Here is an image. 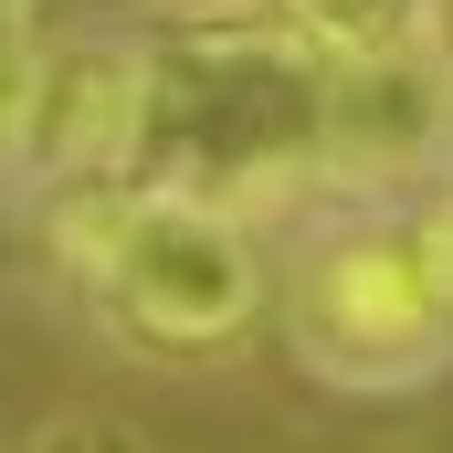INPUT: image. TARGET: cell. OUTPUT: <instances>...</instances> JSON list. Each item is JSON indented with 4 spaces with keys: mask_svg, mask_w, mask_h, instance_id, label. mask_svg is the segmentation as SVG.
Masks as SVG:
<instances>
[{
    "mask_svg": "<svg viewBox=\"0 0 453 453\" xmlns=\"http://www.w3.org/2000/svg\"><path fill=\"white\" fill-rule=\"evenodd\" d=\"M274 21L317 53V64H380L401 42H422L433 0H274Z\"/></svg>",
    "mask_w": 453,
    "mask_h": 453,
    "instance_id": "obj_6",
    "label": "cell"
},
{
    "mask_svg": "<svg viewBox=\"0 0 453 453\" xmlns=\"http://www.w3.org/2000/svg\"><path fill=\"white\" fill-rule=\"evenodd\" d=\"M443 158H453V64L433 42L327 74V190H401Z\"/></svg>",
    "mask_w": 453,
    "mask_h": 453,
    "instance_id": "obj_4",
    "label": "cell"
},
{
    "mask_svg": "<svg viewBox=\"0 0 453 453\" xmlns=\"http://www.w3.org/2000/svg\"><path fill=\"white\" fill-rule=\"evenodd\" d=\"M148 85H158V42H148V32H85V42H53V85H42V127H32V169H42L53 190L137 180V148H148Z\"/></svg>",
    "mask_w": 453,
    "mask_h": 453,
    "instance_id": "obj_5",
    "label": "cell"
},
{
    "mask_svg": "<svg viewBox=\"0 0 453 453\" xmlns=\"http://www.w3.org/2000/svg\"><path fill=\"white\" fill-rule=\"evenodd\" d=\"M53 264L96 296L106 338L127 358H169V369H211L274 317V274L242 211L106 180V190H53Z\"/></svg>",
    "mask_w": 453,
    "mask_h": 453,
    "instance_id": "obj_1",
    "label": "cell"
},
{
    "mask_svg": "<svg viewBox=\"0 0 453 453\" xmlns=\"http://www.w3.org/2000/svg\"><path fill=\"white\" fill-rule=\"evenodd\" d=\"M327 74L285 21H201L158 42L148 85V148L137 180L211 201V211H264L306 180H327Z\"/></svg>",
    "mask_w": 453,
    "mask_h": 453,
    "instance_id": "obj_2",
    "label": "cell"
},
{
    "mask_svg": "<svg viewBox=\"0 0 453 453\" xmlns=\"http://www.w3.org/2000/svg\"><path fill=\"white\" fill-rule=\"evenodd\" d=\"M42 85H53V42H42L32 0H0V169H11V158H32Z\"/></svg>",
    "mask_w": 453,
    "mask_h": 453,
    "instance_id": "obj_7",
    "label": "cell"
},
{
    "mask_svg": "<svg viewBox=\"0 0 453 453\" xmlns=\"http://www.w3.org/2000/svg\"><path fill=\"white\" fill-rule=\"evenodd\" d=\"M285 348L317 390L338 401H411L453 369V285L433 274L422 232L358 222L296 253V274L274 285Z\"/></svg>",
    "mask_w": 453,
    "mask_h": 453,
    "instance_id": "obj_3",
    "label": "cell"
},
{
    "mask_svg": "<svg viewBox=\"0 0 453 453\" xmlns=\"http://www.w3.org/2000/svg\"><path fill=\"white\" fill-rule=\"evenodd\" d=\"M180 11H190V21H242L253 0H180Z\"/></svg>",
    "mask_w": 453,
    "mask_h": 453,
    "instance_id": "obj_9",
    "label": "cell"
},
{
    "mask_svg": "<svg viewBox=\"0 0 453 453\" xmlns=\"http://www.w3.org/2000/svg\"><path fill=\"white\" fill-rule=\"evenodd\" d=\"M32 453H148V433H127V422H106V411H64V422L32 433Z\"/></svg>",
    "mask_w": 453,
    "mask_h": 453,
    "instance_id": "obj_8",
    "label": "cell"
}]
</instances>
